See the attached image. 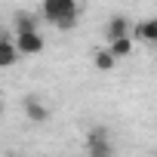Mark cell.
Returning <instances> with one entry per match:
<instances>
[{"label":"cell","mask_w":157,"mask_h":157,"mask_svg":"<svg viewBox=\"0 0 157 157\" xmlns=\"http://www.w3.org/2000/svg\"><path fill=\"white\" fill-rule=\"evenodd\" d=\"M22 108H25V117L31 123H46L49 120V108H46V102L40 96H25L22 99Z\"/></svg>","instance_id":"obj_4"},{"label":"cell","mask_w":157,"mask_h":157,"mask_svg":"<svg viewBox=\"0 0 157 157\" xmlns=\"http://www.w3.org/2000/svg\"><path fill=\"white\" fill-rule=\"evenodd\" d=\"M132 40L139 43H148V46H157V19H142L132 25Z\"/></svg>","instance_id":"obj_5"},{"label":"cell","mask_w":157,"mask_h":157,"mask_svg":"<svg viewBox=\"0 0 157 157\" xmlns=\"http://www.w3.org/2000/svg\"><path fill=\"white\" fill-rule=\"evenodd\" d=\"M13 43H16L19 56H40V52L46 49V40H43L40 31H34V34H19Z\"/></svg>","instance_id":"obj_3"},{"label":"cell","mask_w":157,"mask_h":157,"mask_svg":"<svg viewBox=\"0 0 157 157\" xmlns=\"http://www.w3.org/2000/svg\"><path fill=\"white\" fill-rule=\"evenodd\" d=\"M13 22H16V37H19V34H34L40 16H34V13H16Z\"/></svg>","instance_id":"obj_8"},{"label":"cell","mask_w":157,"mask_h":157,"mask_svg":"<svg viewBox=\"0 0 157 157\" xmlns=\"http://www.w3.org/2000/svg\"><path fill=\"white\" fill-rule=\"evenodd\" d=\"M105 49H108V52H111V56H114V59L120 62V59L132 56V49H136V40H132V37H120V40H111V43H108Z\"/></svg>","instance_id":"obj_9"},{"label":"cell","mask_w":157,"mask_h":157,"mask_svg":"<svg viewBox=\"0 0 157 157\" xmlns=\"http://www.w3.org/2000/svg\"><path fill=\"white\" fill-rule=\"evenodd\" d=\"M93 68H96V71H102V74H108V71H114V68H117V59H114L105 46H99V49H93Z\"/></svg>","instance_id":"obj_7"},{"label":"cell","mask_w":157,"mask_h":157,"mask_svg":"<svg viewBox=\"0 0 157 157\" xmlns=\"http://www.w3.org/2000/svg\"><path fill=\"white\" fill-rule=\"evenodd\" d=\"M19 59H22V56H19V49H16L13 40H3V43H0V68H13Z\"/></svg>","instance_id":"obj_10"},{"label":"cell","mask_w":157,"mask_h":157,"mask_svg":"<svg viewBox=\"0 0 157 157\" xmlns=\"http://www.w3.org/2000/svg\"><path fill=\"white\" fill-rule=\"evenodd\" d=\"M3 40H6V34H3V28H0V43H3Z\"/></svg>","instance_id":"obj_11"},{"label":"cell","mask_w":157,"mask_h":157,"mask_svg":"<svg viewBox=\"0 0 157 157\" xmlns=\"http://www.w3.org/2000/svg\"><path fill=\"white\" fill-rule=\"evenodd\" d=\"M86 154L90 157H114V142H111L108 126H102V123L90 126V132H86Z\"/></svg>","instance_id":"obj_2"},{"label":"cell","mask_w":157,"mask_h":157,"mask_svg":"<svg viewBox=\"0 0 157 157\" xmlns=\"http://www.w3.org/2000/svg\"><path fill=\"white\" fill-rule=\"evenodd\" d=\"M0 114H3V102H0Z\"/></svg>","instance_id":"obj_12"},{"label":"cell","mask_w":157,"mask_h":157,"mask_svg":"<svg viewBox=\"0 0 157 157\" xmlns=\"http://www.w3.org/2000/svg\"><path fill=\"white\" fill-rule=\"evenodd\" d=\"M129 34H132V22H129L126 16H111V19H108V25H105L108 43H111V40H120V37H129Z\"/></svg>","instance_id":"obj_6"},{"label":"cell","mask_w":157,"mask_h":157,"mask_svg":"<svg viewBox=\"0 0 157 157\" xmlns=\"http://www.w3.org/2000/svg\"><path fill=\"white\" fill-rule=\"evenodd\" d=\"M40 19H46L59 31H71L80 19V3L77 0H46L40 10Z\"/></svg>","instance_id":"obj_1"}]
</instances>
